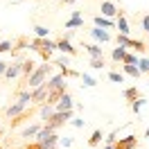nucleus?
<instances>
[{
    "label": "nucleus",
    "mask_w": 149,
    "mask_h": 149,
    "mask_svg": "<svg viewBox=\"0 0 149 149\" xmlns=\"http://www.w3.org/2000/svg\"><path fill=\"white\" fill-rule=\"evenodd\" d=\"M142 106H145V100H142V97H138L136 102H131V111H133V113H138Z\"/></svg>",
    "instance_id": "nucleus-31"
},
{
    "label": "nucleus",
    "mask_w": 149,
    "mask_h": 149,
    "mask_svg": "<svg viewBox=\"0 0 149 149\" xmlns=\"http://www.w3.org/2000/svg\"><path fill=\"white\" fill-rule=\"evenodd\" d=\"M54 50H59V52H65L68 56H77V47H72V43L68 41V38H59V41H54Z\"/></svg>",
    "instance_id": "nucleus-10"
},
{
    "label": "nucleus",
    "mask_w": 149,
    "mask_h": 149,
    "mask_svg": "<svg viewBox=\"0 0 149 149\" xmlns=\"http://www.w3.org/2000/svg\"><path fill=\"white\" fill-rule=\"evenodd\" d=\"M5 70H7V61H0V77L5 74Z\"/></svg>",
    "instance_id": "nucleus-38"
},
{
    "label": "nucleus",
    "mask_w": 149,
    "mask_h": 149,
    "mask_svg": "<svg viewBox=\"0 0 149 149\" xmlns=\"http://www.w3.org/2000/svg\"><path fill=\"white\" fill-rule=\"evenodd\" d=\"M147 74H149V72H147Z\"/></svg>",
    "instance_id": "nucleus-42"
},
{
    "label": "nucleus",
    "mask_w": 149,
    "mask_h": 149,
    "mask_svg": "<svg viewBox=\"0 0 149 149\" xmlns=\"http://www.w3.org/2000/svg\"><path fill=\"white\" fill-rule=\"evenodd\" d=\"M56 142H59V136L52 133L45 142H38V140H32V142H25L23 149H56Z\"/></svg>",
    "instance_id": "nucleus-5"
},
{
    "label": "nucleus",
    "mask_w": 149,
    "mask_h": 149,
    "mask_svg": "<svg viewBox=\"0 0 149 149\" xmlns=\"http://www.w3.org/2000/svg\"><path fill=\"white\" fill-rule=\"evenodd\" d=\"M142 32H147V34H149V14H147V16H142Z\"/></svg>",
    "instance_id": "nucleus-33"
},
{
    "label": "nucleus",
    "mask_w": 149,
    "mask_h": 149,
    "mask_svg": "<svg viewBox=\"0 0 149 149\" xmlns=\"http://www.w3.org/2000/svg\"><path fill=\"white\" fill-rule=\"evenodd\" d=\"M102 138H104V133H102V129H95V131H93V136H91V138H88V145H91V147H97V145H100V142H102Z\"/></svg>",
    "instance_id": "nucleus-21"
},
{
    "label": "nucleus",
    "mask_w": 149,
    "mask_h": 149,
    "mask_svg": "<svg viewBox=\"0 0 149 149\" xmlns=\"http://www.w3.org/2000/svg\"><path fill=\"white\" fill-rule=\"evenodd\" d=\"M93 23H95V27H102V29H106V32L115 27V20H111V18H104V16H100V14H97V16L93 18Z\"/></svg>",
    "instance_id": "nucleus-17"
},
{
    "label": "nucleus",
    "mask_w": 149,
    "mask_h": 149,
    "mask_svg": "<svg viewBox=\"0 0 149 149\" xmlns=\"http://www.w3.org/2000/svg\"><path fill=\"white\" fill-rule=\"evenodd\" d=\"M72 106H74V104H72V97H70V93H65L63 97L54 104V111L56 113H65V111H72Z\"/></svg>",
    "instance_id": "nucleus-12"
},
{
    "label": "nucleus",
    "mask_w": 149,
    "mask_h": 149,
    "mask_svg": "<svg viewBox=\"0 0 149 149\" xmlns=\"http://www.w3.org/2000/svg\"><path fill=\"white\" fill-rule=\"evenodd\" d=\"M20 70H23V61H11V63H7V70H5L2 77L16 79V77H20Z\"/></svg>",
    "instance_id": "nucleus-13"
},
{
    "label": "nucleus",
    "mask_w": 149,
    "mask_h": 149,
    "mask_svg": "<svg viewBox=\"0 0 149 149\" xmlns=\"http://www.w3.org/2000/svg\"><path fill=\"white\" fill-rule=\"evenodd\" d=\"M102 149H113V145H104V147Z\"/></svg>",
    "instance_id": "nucleus-40"
},
{
    "label": "nucleus",
    "mask_w": 149,
    "mask_h": 149,
    "mask_svg": "<svg viewBox=\"0 0 149 149\" xmlns=\"http://www.w3.org/2000/svg\"><path fill=\"white\" fill-rule=\"evenodd\" d=\"M138 147V136H127L113 142V149H136Z\"/></svg>",
    "instance_id": "nucleus-8"
},
{
    "label": "nucleus",
    "mask_w": 149,
    "mask_h": 149,
    "mask_svg": "<svg viewBox=\"0 0 149 149\" xmlns=\"http://www.w3.org/2000/svg\"><path fill=\"white\" fill-rule=\"evenodd\" d=\"M38 111H41V120L45 122L47 118L54 113V106H50V104H41V106H38Z\"/></svg>",
    "instance_id": "nucleus-22"
},
{
    "label": "nucleus",
    "mask_w": 149,
    "mask_h": 149,
    "mask_svg": "<svg viewBox=\"0 0 149 149\" xmlns=\"http://www.w3.org/2000/svg\"><path fill=\"white\" fill-rule=\"evenodd\" d=\"M124 54H127V50L118 45V47H113V52H111V59L115 61V63H120L122 59H124Z\"/></svg>",
    "instance_id": "nucleus-23"
},
{
    "label": "nucleus",
    "mask_w": 149,
    "mask_h": 149,
    "mask_svg": "<svg viewBox=\"0 0 149 149\" xmlns=\"http://www.w3.org/2000/svg\"><path fill=\"white\" fill-rule=\"evenodd\" d=\"M138 70H140V74L149 72V59H138Z\"/></svg>",
    "instance_id": "nucleus-30"
},
{
    "label": "nucleus",
    "mask_w": 149,
    "mask_h": 149,
    "mask_svg": "<svg viewBox=\"0 0 149 149\" xmlns=\"http://www.w3.org/2000/svg\"><path fill=\"white\" fill-rule=\"evenodd\" d=\"M7 50H11V41H2L0 43V52H7Z\"/></svg>",
    "instance_id": "nucleus-34"
},
{
    "label": "nucleus",
    "mask_w": 149,
    "mask_h": 149,
    "mask_svg": "<svg viewBox=\"0 0 149 149\" xmlns=\"http://www.w3.org/2000/svg\"><path fill=\"white\" fill-rule=\"evenodd\" d=\"M81 79H84V86H97V81H95L91 74H81Z\"/></svg>",
    "instance_id": "nucleus-32"
},
{
    "label": "nucleus",
    "mask_w": 149,
    "mask_h": 149,
    "mask_svg": "<svg viewBox=\"0 0 149 149\" xmlns=\"http://www.w3.org/2000/svg\"><path fill=\"white\" fill-rule=\"evenodd\" d=\"M47 93H50V88H47V81H43L41 86H36V88L32 91V104H34V106H41V104L45 102Z\"/></svg>",
    "instance_id": "nucleus-6"
},
{
    "label": "nucleus",
    "mask_w": 149,
    "mask_h": 149,
    "mask_svg": "<svg viewBox=\"0 0 149 149\" xmlns=\"http://www.w3.org/2000/svg\"><path fill=\"white\" fill-rule=\"evenodd\" d=\"M59 142H61L63 147H70V145H72V138H61V140H59Z\"/></svg>",
    "instance_id": "nucleus-37"
},
{
    "label": "nucleus",
    "mask_w": 149,
    "mask_h": 149,
    "mask_svg": "<svg viewBox=\"0 0 149 149\" xmlns=\"http://www.w3.org/2000/svg\"><path fill=\"white\" fill-rule=\"evenodd\" d=\"M109 79H111V81H115V84H124V74H122V72H115V70H111V72H109Z\"/></svg>",
    "instance_id": "nucleus-27"
},
{
    "label": "nucleus",
    "mask_w": 149,
    "mask_h": 149,
    "mask_svg": "<svg viewBox=\"0 0 149 149\" xmlns=\"http://www.w3.org/2000/svg\"><path fill=\"white\" fill-rule=\"evenodd\" d=\"M84 50L91 54V59H104V50H102V45H97V43H86Z\"/></svg>",
    "instance_id": "nucleus-16"
},
{
    "label": "nucleus",
    "mask_w": 149,
    "mask_h": 149,
    "mask_svg": "<svg viewBox=\"0 0 149 149\" xmlns=\"http://www.w3.org/2000/svg\"><path fill=\"white\" fill-rule=\"evenodd\" d=\"M59 74H61L63 79H65V77H81V72H77V70H72V68H68V65H63V68H61V72H59Z\"/></svg>",
    "instance_id": "nucleus-25"
},
{
    "label": "nucleus",
    "mask_w": 149,
    "mask_h": 149,
    "mask_svg": "<svg viewBox=\"0 0 149 149\" xmlns=\"http://www.w3.org/2000/svg\"><path fill=\"white\" fill-rule=\"evenodd\" d=\"M122 70H124V74H129V77H136V79L140 77L138 65H124V63H122Z\"/></svg>",
    "instance_id": "nucleus-24"
},
{
    "label": "nucleus",
    "mask_w": 149,
    "mask_h": 149,
    "mask_svg": "<svg viewBox=\"0 0 149 149\" xmlns=\"http://www.w3.org/2000/svg\"><path fill=\"white\" fill-rule=\"evenodd\" d=\"M91 36H93L95 41H100V43H109V41H111V34L102 27H91Z\"/></svg>",
    "instance_id": "nucleus-14"
},
{
    "label": "nucleus",
    "mask_w": 149,
    "mask_h": 149,
    "mask_svg": "<svg viewBox=\"0 0 149 149\" xmlns=\"http://www.w3.org/2000/svg\"><path fill=\"white\" fill-rule=\"evenodd\" d=\"M59 2H65V5H74L77 0H59Z\"/></svg>",
    "instance_id": "nucleus-39"
},
{
    "label": "nucleus",
    "mask_w": 149,
    "mask_h": 149,
    "mask_svg": "<svg viewBox=\"0 0 149 149\" xmlns=\"http://www.w3.org/2000/svg\"><path fill=\"white\" fill-rule=\"evenodd\" d=\"M72 127L81 129V127H84V120H79V118H72Z\"/></svg>",
    "instance_id": "nucleus-36"
},
{
    "label": "nucleus",
    "mask_w": 149,
    "mask_h": 149,
    "mask_svg": "<svg viewBox=\"0 0 149 149\" xmlns=\"http://www.w3.org/2000/svg\"><path fill=\"white\" fill-rule=\"evenodd\" d=\"M91 68H95V70L106 68V59H91Z\"/></svg>",
    "instance_id": "nucleus-29"
},
{
    "label": "nucleus",
    "mask_w": 149,
    "mask_h": 149,
    "mask_svg": "<svg viewBox=\"0 0 149 149\" xmlns=\"http://www.w3.org/2000/svg\"><path fill=\"white\" fill-rule=\"evenodd\" d=\"M72 118H74V113H72V111H65V113H56V111H54L45 122H43V127H45V129H50L52 133H54L56 129H61L65 122L72 120Z\"/></svg>",
    "instance_id": "nucleus-3"
},
{
    "label": "nucleus",
    "mask_w": 149,
    "mask_h": 149,
    "mask_svg": "<svg viewBox=\"0 0 149 149\" xmlns=\"http://www.w3.org/2000/svg\"><path fill=\"white\" fill-rule=\"evenodd\" d=\"M0 149H5V147H2V145H0Z\"/></svg>",
    "instance_id": "nucleus-41"
},
{
    "label": "nucleus",
    "mask_w": 149,
    "mask_h": 149,
    "mask_svg": "<svg viewBox=\"0 0 149 149\" xmlns=\"http://www.w3.org/2000/svg\"><path fill=\"white\" fill-rule=\"evenodd\" d=\"M25 109H27V106H25V104H20V102H14L11 104V106H7V111H5V115H7V118H16V115H20V113L25 111Z\"/></svg>",
    "instance_id": "nucleus-18"
},
{
    "label": "nucleus",
    "mask_w": 149,
    "mask_h": 149,
    "mask_svg": "<svg viewBox=\"0 0 149 149\" xmlns=\"http://www.w3.org/2000/svg\"><path fill=\"white\" fill-rule=\"evenodd\" d=\"M52 68H54V65L50 63V61H43L38 68H34V72L29 74V79H27V84H25V88H27V91H34L36 86H41L43 81H47V74L52 72Z\"/></svg>",
    "instance_id": "nucleus-1"
},
{
    "label": "nucleus",
    "mask_w": 149,
    "mask_h": 149,
    "mask_svg": "<svg viewBox=\"0 0 149 149\" xmlns=\"http://www.w3.org/2000/svg\"><path fill=\"white\" fill-rule=\"evenodd\" d=\"M74 27H84V18H81V11H72L70 20H65V29H74Z\"/></svg>",
    "instance_id": "nucleus-15"
},
{
    "label": "nucleus",
    "mask_w": 149,
    "mask_h": 149,
    "mask_svg": "<svg viewBox=\"0 0 149 149\" xmlns=\"http://www.w3.org/2000/svg\"><path fill=\"white\" fill-rule=\"evenodd\" d=\"M41 127H43V122H36V124H29V127H25V129L20 131V138H34L38 131H41Z\"/></svg>",
    "instance_id": "nucleus-19"
},
{
    "label": "nucleus",
    "mask_w": 149,
    "mask_h": 149,
    "mask_svg": "<svg viewBox=\"0 0 149 149\" xmlns=\"http://www.w3.org/2000/svg\"><path fill=\"white\" fill-rule=\"evenodd\" d=\"M115 27H118V34H124V36H129V20L124 16V11H118V16H115Z\"/></svg>",
    "instance_id": "nucleus-11"
},
{
    "label": "nucleus",
    "mask_w": 149,
    "mask_h": 149,
    "mask_svg": "<svg viewBox=\"0 0 149 149\" xmlns=\"http://www.w3.org/2000/svg\"><path fill=\"white\" fill-rule=\"evenodd\" d=\"M36 109L38 106H34V109H25V111L20 113V115H16V118H11L9 120V127L11 129H16V127H20V124H25V122H29V118L36 113Z\"/></svg>",
    "instance_id": "nucleus-7"
},
{
    "label": "nucleus",
    "mask_w": 149,
    "mask_h": 149,
    "mask_svg": "<svg viewBox=\"0 0 149 149\" xmlns=\"http://www.w3.org/2000/svg\"><path fill=\"white\" fill-rule=\"evenodd\" d=\"M100 16H104V18H115L118 16V7H115V2H111V0H102V5H100Z\"/></svg>",
    "instance_id": "nucleus-9"
},
{
    "label": "nucleus",
    "mask_w": 149,
    "mask_h": 149,
    "mask_svg": "<svg viewBox=\"0 0 149 149\" xmlns=\"http://www.w3.org/2000/svg\"><path fill=\"white\" fill-rule=\"evenodd\" d=\"M122 95H124V100H127V102H136V100L140 97V91H138V86H131V88H124Z\"/></svg>",
    "instance_id": "nucleus-20"
},
{
    "label": "nucleus",
    "mask_w": 149,
    "mask_h": 149,
    "mask_svg": "<svg viewBox=\"0 0 149 149\" xmlns=\"http://www.w3.org/2000/svg\"><path fill=\"white\" fill-rule=\"evenodd\" d=\"M115 41H118V45L124 47V50H127V47H133V50H138V52H147V43H145V41L124 36V34H118V36H115Z\"/></svg>",
    "instance_id": "nucleus-4"
},
{
    "label": "nucleus",
    "mask_w": 149,
    "mask_h": 149,
    "mask_svg": "<svg viewBox=\"0 0 149 149\" xmlns=\"http://www.w3.org/2000/svg\"><path fill=\"white\" fill-rule=\"evenodd\" d=\"M122 63H124V65H138V56L131 54V52H127L124 59H122Z\"/></svg>",
    "instance_id": "nucleus-26"
},
{
    "label": "nucleus",
    "mask_w": 149,
    "mask_h": 149,
    "mask_svg": "<svg viewBox=\"0 0 149 149\" xmlns=\"http://www.w3.org/2000/svg\"><path fill=\"white\" fill-rule=\"evenodd\" d=\"M115 136H118V131H111L109 138H106V145H113V142H115Z\"/></svg>",
    "instance_id": "nucleus-35"
},
{
    "label": "nucleus",
    "mask_w": 149,
    "mask_h": 149,
    "mask_svg": "<svg viewBox=\"0 0 149 149\" xmlns=\"http://www.w3.org/2000/svg\"><path fill=\"white\" fill-rule=\"evenodd\" d=\"M34 32H36V38H47V34H50V29L43 27V25H36V27H34Z\"/></svg>",
    "instance_id": "nucleus-28"
},
{
    "label": "nucleus",
    "mask_w": 149,
    "mask_h": 149,
    "mask_svg": "<svg viewBox=\"0 0 149 149\" xmlns=\"http://www.w3.org/2000/svg\"><path fill=\"white\" fill-rule=\"evenodd\" d=\"M29 47L34 50V52H38L41 54V59L43 61H52V52H54V41H50V38H32L29 41Z\"/></svg>",
    "instance_id": "nucleus-2"
}]
</instances>
